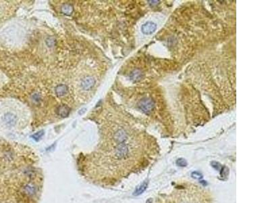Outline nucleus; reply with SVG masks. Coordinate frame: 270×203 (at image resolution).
<instances>
[{
  "label": "nucleus",
  "mask_w": 270,
  "mask_h": 203,
  "mask_svg": "<svg viewBox=\"0 0 270 203\" xmlns=\"http://www.w3.org/2000/svg\"><path fill=\"white\" fill-rule=\"evenodd\" d=\"M197 194L195 193L190 194L189 192H181L180 194H178V196H176V200L174 201V203H203L201 202L200 198H196ZM173 203V202H172Z\"/></svg>",
  "instance_id": "f257e3e1"
},
{
  "label": "nucleus",
  "mask_w": 270,
  "mask_h": 203,
  "mask_svg": "<svg viewBox=\"0 0 270 203\" xmlns=\"http://www.w3.org/2000/svg\"><path fill=\"white\" fill-rule=\"evenodd\" d=\"M139 108L145 113L149 114L153 110L155 107V104L152 100L149 98H143L139 102Z\"/></svg>",
  "instance_id": "f03ea898"
},
{
  "label": "nucleus",
  "mask_w": 270,
  "mask_h": 203,
  "mask_svg": "<svg viewBox=\"0 0 270 203\" xmlns=\"http://www.w3.org/2000/svg\"><path fill=\"white\" fill-rule=\"evenodd\" d=\"M129 154V148L127 146L122 143L119 144L116 149V156L118 159H123L126 158Z\"/></svg>",
  "instance_id": "7ed1b4c3"
},
{
  "label": "nucleus",
  "mask_w": 270,
  "mask_h": 203,
  "mask_svg": "<svg viewBox=\"0 0 270 203\" xmlns=\"http://www.w3.org/2000/svg\"><path fill=\"white\" fill-rule=\"evenodd\" d=\"M2 121L9 127H12L15 125L17 121L16 116L14 115V114L11 112H8L4 114V116H2Z\"/></svg>",
  "instance_id": "20e7f679"
},
{
  "label": "nucleus",
  "mask_w": 270,
  "mask_h": 203,
  "mask_svg": "<svg viewBox=\"0 0 270 203\" xmlns=\"http://www.w3.org/2000/svg\"><path fill=\"white\" fill-rule=\"evenodd\" d=\"M157 28V25L153 22H147L145 23L141 27L142 32L145 35H150L155 32Z\"/></svg>",
  "instance_id": "39448f33"
},
{
  "label": "nucleus",
  "mask_w": 270,
  "mask_h": 203,
  "mask_svg": "<svg viewBox=\"0 0 270 203\" xmlns=\"http://www.w3.org/2000/svg\"><path fill=\"white\" fill-rule=\"evenodd\" d=\"M95 84V81L93 77H87L82 80L81 82V86L82 89L85 90H89L94 86Z\"/></svg>",
  "instance_id": "423d86ee"
},
{
  "label": "nucleus",
  "mask_w": 270,
  "mask_h": 203,
  "mask_svg": "<svg viewBox=\"0 0 270 203\" xmlns=\"http://www.w3.org/2000/svg\"><path fill=\"white\" fill-rule=\"evenodd\" d=\"M113 138H114V139L116 142H118L119 144H122V143H123L126 139L127 135L126 133L124 130L120 129L117 132L115 133Z\"/></svg>",
  "instance_id": "0eeeda50"
},
{
  "label": "nucleus",
  "mask_w": 270,
  "mask_h": 203,
  "mask_svg": "<svg viewBox=\"0 0 270 203\" xmlns=\"http://www.w3.org/2000/svg\"><path fill=\"white\" fill-rule=\"evenodd\" d=\"M70 108L66 105H61L57 108V113L62 117H67L70 114Z\"/></svg>",
  "instance_id": "6e6552de"
},
{
  "label": "nucleus",
  "mask_w": 270,
  "mask_h": 203,
  "mask_svg": "<svg viewBox=\"0 0 270 203\" xmlns=\"http://www.w3.org/2000/svg\"><path fill=\"white\" fill-rule=\"evenodd\" d=\"M68 88L66 85H59L56 87V93L58 96H63L68 92Z\"/></svg>",
  "instance_id": "1a4fd4ad"
},
{
  "label": "nucleus",
  "mask_w": 270,
  "mask_h": 203,
  "mask_svg": "<svg viewBox=\"0 0 270 203\" xmlns=\"http://www.w3.org/2000/svg\"><path fill=\"white\" fill-rule=\"evenodd\" d=\"M74 11V8L70 4H66L63 5L62 8V12L66 15H71Z\"/></svg>",
  "instance_id": "9d476101"
},
{
  "label": "nucleus",
  "mask_w": 270,
  "mask_h": 203,
  "mask_svg": "<svg viewBox=\"0 0 270 203\" xmlns=\"http://www.w3.org/2000/svg\"><path fill=\"white\" fill-rule=\"evenodd\" d=\"M24 192L28 194V195L32 196L33 194H35L36 192V188L33 185L28 184L27 185H25V187L24 188Z\"/></svg>",
  "instance_id": "9b49d317"
},
{
  "label": "nucleus",
  "mask_w": 270,
  "mask_h": 203,
  "mask_svg": "<svg viewBox=\"0 0 270 203\" xmlns=\"http://www.w3.org/2000/svg\"><path fill=\"white\" fill-rule=\"evenodd\" d=\"M147 187V182L143 183V184L141 185L140 186H138L137 188H136V190H135V193H134V195L138 196V195H139V194H142L145 190H146Z\"/></svg>",
  "instance_id": "f8f14e48"
},
{
  "label": "nucleus",
  "mask_w": 270,
  "mask_h": 203,
  "mask_svg": "<svg viewBox=\"0 0 270 203\" xmlns=\"http://www.w3.org/2000/svg\"><path fill=\"white\" fill-rule=\"evenodd\" d=\"M142 77V74L138 70H135L134 72H132L131 75H130V78L134 81H137L138 80H140Z\"/></svg>",
  "instance_id": "ddd939ff"
},
{
  "label": "nucleus",
  "mask_w": 270,
  "mask_h": 203,
  "mask_svg": "<svg viewBox=\"0 0 270 203\" xmlns=\"http://www.w3.org/2000/svg\"><path fill=\"white\" fill-rule=\"evenodd\" d=\"M46 44L49 47H53L56 45V39L53 38H48L46 40Z\"/></svg>",
  "instance_id": "4468645a"
},
{
  "label": "nucleus",
  "mask_w": 270,
  "mask_h": 203,
  "mask_svg": "<svg viewBox=\"0 0 270 203\" xmlns=\"http://www.w3.org/2000/svg\"><path fill=\"white\" fill-rule=\"evenodd\" d=\"M43 135H44V131H39V132L35 133L34 135H33L32 138L35 140H36V141H39V140L41 138V137Z\"/></svg>",
  "instance_id": "2eb2a0df"
},
{
  "label": "nucleus",
  "mask_w": 270,
  "mask_h": 203,
  "mask_svg": "<svg viewBox=\"0 0 270 203\" xmlns=\"http://www.w3.org/2000/svg\"><path fill=\"white\" fill-rule=\"evenodd\" d=\"M177 164L180 166H185L186 162L184 159H179L177 161Z\"/></svg>",
  "instance_id": "dca6fc26"
},
{
  "label": "nucleus",
  "mask_w": 270,
  "mask_h": 203,
  "mask_svg": "<svg viewBox=\"0 0 270 203\" xmlns=\"http://www.w3.org/2000/svg\"><path fill=\"white\" fill-rule=\"evenodd\" d=\"M33 98L34 100H35V101H39V100H40L41 97H40V96H39V94H38V93H35V94H34V95H33Z\"/></svg>",
  "instance_id": "f3484780"
},
{
  "label": "nucleus",
  "mask_w": 270,
  "mask_h": 203,
  "mask_svg": "<svg viewBox=\"0 0 270 203\" xmlns=\"http://www.w3.org/2000/svg\"><path fill=\"white\" fill-rule=\"evenodd\" d=\"M192 175H195L196 176H195V178H201V175L200 173H197V172H195V173H193V174Z\"/></svg>",
  "instance_id": "a211bd4d"
},
{
  "label": "nucleus",
  "mask_w": 270,
  "mask_h": 203,
  "mask_svg": "<svg viewBox=\"0 0 270 203\" xmlns=\"http://www.w3.org/2000/svg\"><path fill=\"white\" fill-rule=\"evenodd\" d=\"M85 110H86V108H82L81 110H79L78 114H80V115H82V114L85 113Z\"/></svg>",
  "instance_id": "6ab92c4d"
}]
</instances>
